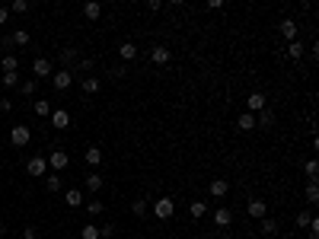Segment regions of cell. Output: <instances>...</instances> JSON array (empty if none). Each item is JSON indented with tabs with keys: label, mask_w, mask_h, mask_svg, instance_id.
Masks as SVG:
<instances>
[{
	"label": "cell",
	"mask_w": 319,
	"mask_h": 239,
	"mask_svg": "<svg viewBox=\"0 0 319 239\" xmlns=\"http://www.w3.org/2000/svg\"><path fill=\"white\" fill-rule=\"evenodd\" d=\"M150 210L160 217V220H169V217L176 214V204H173V198H157V201L150 204Z\"/></svg>",
	"instance_id": "obj_1"
},
{
	"label": "cell",
	"mask_w": 319,
	"mask_h": 239,
	"mask_svg": "<svg viewBox=\"0 0 319 239\" xmlns=\"http://www.w3.org/2000/svg\"><path fill=\"white\" fill-rule=\"evenodd\" d=\"M29 140H32L29 125H13V128H10V143H13V147H26Z\"/></svg>",
	"instance_id": "obj_2"
},
{
	"label": "cell",
	"mask_w": 319,
	"mask_h": 239,
	"mask_svg": "<svg viewBox=\"0 0 319 239\" xmlns=\"http://www.w3.org/2000/svg\"><path fill=\"white\" fill-rule=\"evenodd\" d=\"M51 83H54V90H58V93H64L67 86L73 83V73H71V70H64V67H61V70H54V73H51Z\"/></svg>",
	"instance_id": "obj_3"
},
{
	"label": "cell",
	"mask_w": 319,
	"mask_h": 239,
	"mask_svg": "<svg viewBox=\"0 0 319 239\" xmlns=\"http://www.w3.org/2000/svg\"><path fill=\"white\" fill-rule=\"evenodd\" d=\"M45 166H48V160H45V156H32V160L26 163V172H29L32 179H42V175H45Z\"/></svg>",
	"instance_id": "obj_4"
},
{
	"label": "cell",
	"mask_w": 319,
	"mask_h": 239,
	"mask_svg": "<svg viewBox=\"0 0 319 239\" xmlns=\"http://www.w3.org/2000/svg\"><path fill=\"white\" fill-rule=\"evenodd\" d=\"M48 166L54 169V172H61V169L71 166V156H67L64 150H54V153H48Z\"/></svg>",
	"instance_id": "obj_5"
},
{
	"label": "cell",
	"mask_w": 319,
	"mask_h": 239,
	"mask_svg": "<svg viewBox=\"0 0 319 239\" xmlns=\"http://www.w3.org/2000/svg\"><path fill=\"white\" fill-rule=\"evenodd\" d=\"M48 118H51V128H58V131H64V128L71 125V112H67V108H54Z\"/></svg>",
	"instance_id": "obj_6"
},
{
	"label": "cell",
	"mask_w": 319,
	"mask_h": 239,
	"mask_svg": "<svg viewBox=\"0 0 319 239\" xmlns=\"http://www.w3.org/2000/svg\"><path fill=\"white\" fill-rule=\"evenodd\" d=\"M246 112L249 115H255V112H262V108L268 105V99H265V93H249V99H246Z\"/></svg>",
	"instance_id": "obj_7"
},
{
	"label": "cell",
	"mask_w": 319,
	"mask_h": 239,
	"mask_svg": "<svg viewBox=\"0 0 319 239\" xmlns=\"http://www.w3.org/2000/svg\"><path fill=\"white\" fill-rule=\"evenodd\" d=\"M32 73H35V77H51L54 73V64L48 58H35L32 61Z\"/></svg>",
	"instance_id": "obj_8"
},
{
	"label": "cell",
	"mask_w": 319,
	"mask_h": 239,
	"mask_svg": "<svg viewBox=\"0 0 319 239\" xmlns=\"http://www.w3.org/2000/svg\"><path fill=\"white\" fill-rule=\"evenodd\" d=\"M246 210H249V217H255V220H262V217L268 214V204L262 201V198H252V201L246 204Z\"/></svg>",
	"instance_id": "obj_9"
},
{
	"label": "cell",
	"mask_w": 319,
	"mask_h": 239,
	"mask_svg": "<svg viewBox=\"0 0 319 239\" xmlns=\"http://www.w3.org/2000/svg\"><path fill=\"white\" fill-rule=\"evenodd\" d=\"M80 90H83L86 96H96L99 90H103V80H99V77H83V80H80Z\"/></svg>",
	"instance_id": "obj_10"
},
{
	"label": "cell",
	"mask_w": 319,
	"mask_h": 239,
	"mask_svg": "<svg viewBox=\"0 0 319 239\" xmlns=\"http://www.w3.org/2000/svg\"><path fill=\"white\" fill-rule=\"evenodd\" d=\"M214 223L227 230L230 223H233V210H230V207H217V210H214Z\"/></svg>",
	"instance_id": "obj_11"
},
{
	"label": "cell",
	"mask_w": 319,
	"mask_h": 239,
	"mask_svg": "<svg viewBox=\"0 0 319 239\" xmlns=\"http://www.w3.org/2000/svg\"><path fill=\"white\" fill-rule=\"evenodd\" d=\"M150 58H153V64H169V61H173V51H169L166 45H157L150 51Z\"/></svg>",
	"instance_id": "obj_12"
},
{
	"label": "cell",
	"mask_w": 319,
	"mask_h": 239,
	"mask_svg": "<svg viewBox=\"0 0 319 239\" xmlns=\"http://www.w3.org/2000/svg\"><path fill=\"white\" fill-rule=\"evenodd\" d=\"M271 125H275V112H271L268 105L262 108V112H255V128H271Z\"/></svg>",
	"instance_id": "obj_13"
},
{
	"label": "cell",
	"mask_w": 319,
	"mask_h": 239,
	"mask_svg": "<svg viewBox=\"0 0 319 239\" xmlns=\"http://www.w3.org/2000/svg\"><path fill=\"white\" fill-rule=\"evenodd\" d=\"M0 70H3V73H16V70H19V58H16V54H3V61H0Z\"/></svg>",
	"instance_id": "obj_14"
},
{
	"label": "cell",
	"mask_w": 319,
	"mask_h": 239,
	"mask_svg": "<svg viewBox=\"0 0 319 239\" xmlns=\"http://www.w3.org/2000/svg\"><path fill=\"white\" fill-rule=\"evenodd\" d=\"M83 160H86V166L99 169V163H103V150H99V147H90V150L83 153Z\"/></svg>",
	"instance_id": "obj_15"
},
{
	"label": "cell",
	"mask_w": 319,
	"mask_h": 239,
	"mask_svg": "<svg viewBox=\"0 0 319 239\" xmlns=\"http://www.w3.org/2000/svg\"><path fill=\"white\" fill-rule=\"evenodd\" d=\"M147 210H150V201H147V198H134L131 201V214L134 217H147Z\"/></svg>",
	"instance_id": "obj_16"
},
{
	"label": "cell",
	"mask_w": 319,
	"mask_h": 239,
	"mask_svg": "<svg viewBox=\"0 0 319 239\" xmlns=\"http://www.w3.org/2000/svg\"><path fill=\"white\" fill-rule=\"evenodd\" d=\"M118 54H121V61H134V58H138V45H134V42H121L118 45Z\"/></svg>",
	"instance_id": "obj_17"
},
{
	"label": "cell",
	"mask_w": 319,
	"mask_h": 239,
	"mask_svg": "<svg viewBox=\"0 0 319 239\" xmlns=\"http://www.w3.org/2000/svg\"><path fill=\"white\" fill-rule=\"evenodd\" d=\"M103 182H106V179H103V175L96 172V169H93V172L86 175V191H93V195H96V191L103 188Z\"/></svg>",
	"instance_id": "obj_18"
},
{
	"label": "cell",
	"mask_w": 319,
	"mask_h": 239,
	"mask_svg": "<svg viewBox=\"0 0 319 239\" xmlns=\"http://www.w3.org/2000/svg\"><path fill=\"white\" fill-rule=\"evenodd\" d=\"M83 16L86 19H99V16H103V3H96V0L83 3Z\"/></svg>",
	"instance_id": "obj_19"
},
{
	"label": "cell",
	"mask_w": 319,
	"mask_h": 239,
	"mask_svg": "<svg viewBox=\"0 0 319 239\" xmlns=\"http://www.w3.org/2000/svg\"><path fill=\"white\" fill-rule=\"evenodd\" d=\"M281 35L290 38V42H297V23L294 19H281Z\"/></svg>",
	"instance_id": "obj_20"
},
{
	"label": "cell",
	"mask_w": 319,
	"mask_h": 239,
	"mask_svg": "<svg viewBox=\"0 0 319 239\" xmlns=\"http://www.w3.org/2000/svg\"><path fill=\"white\" fill-rule=\"evenodd\" d=\"M58 61L64 64V70H67V64H73V61H77V48H61V51H58Z\"/></svg>",
	"instance_id": "obj_21"
},
{
	"label": "cell",
	"mask_w": 319,
	"mask_h": 239,
	"mask_svg": "<svg viewBox=\"0 0 319 239\" xmlns=\"http://www.w3.org/2000/svg\"><path fill=\"white\" fill-rule=\"evenodd\" d=\"M188 214H192L195 220H201V217L208 214V204H205V201H198V198H195V201L188 204Z\"/></svg>",
	"instance_id": "obj_22"
},
{
	"label": "cell",
	"mask_w": 319,
	"mask_h": 239,
	"mask_svg": "<svg viewBox=\"0 0 319 239\" xmlns=\"http://www.w3.org/2000/svg\"><path fill=\"white\" fill-rule=\"evenodd\" d=\"M32 112H35L38 118H48V115L54 112V108H51V102H48V99H38L35 105H32Z\"/></svg>",
	"instance_id": "obj_23"
},
{
	"label": "cell",
	"mask_w": 319,
	"mask_h": 239,
	"mask_svg": "<svg viewBox=\"0 0 319 239\" xmlns=\"http://www.w3.org/2000/svg\"><path fill=\"white\" fill-rule=\"evenodd\" d=\"M236 128H240V131H252V128H255V115L243 112L240 118H236Z\"/></svg>",
	"instance_id": "obj_24"
},
{
	"label": "cell",
	"mask_w": 319,
	"mask_h": 239,
	"mask_svg": "<svg viewBox=\"0 0 319 239\" xmlns=\"http://www.w3.org/2000/svg\"><path fill=\"white\" fill-rule=\"evenodd\" d=\"M64 201L71 204V207H80V204H83V191H80V188H67Z\"/></svg>",
	"instance_id": "obj_25"
},
{
	"label": "cell",
	"mask_w": 319,
	"mask_h": 239,
	"mask_svg": "<svg viewBox=\"0 0 319 239\" xmlns=\"http://www.w3.org/2000/svg\"><path fill=\"white\" fill-rule=\"evenodd\" d=\"M227 191H230V182H227V179H214V182H211V195H214V198H223Z\"/></svg>",
	"instance_id": "obj_26"
},
{
	"label": "cell",
	"mask_w": 319,
	"mask_h": 239,
	"mask_svg": "<svg viewBox=\"0 0 319 239\" xmlns=\"http://www.w3.org/2000/svg\"><path fill=\"white\" fill-rule=\"evenodd\" d=\"M13 45H19V48H26V45H29L32 42V35H29V32H26V29H16V32H13Z\"/></svg>",
	"instance_id": "obj_27"
},
{
	"label": "cell",
	"mask_w": 319,
	"mask_h": 239,
	"mask_svg": "<svg viewBox=\"0 0 319 239\" xmlns=\"http://www.w3.org/2000/svg\"><path fill=\"white\" fill-rule=\"evenodd\" d=\"M259 233H265V236H275V233H278V223L271 220V217H262V223H259Z\"/></svg>",
	"instance_id": "obj_28"
},
{
	"label": "cell",
	"mask_w": 319,
	"mask_h": 239,
	"mask_svg": "<svg viewBox=\"0 0 319 239\" xmlns=\"http://www.w3.org/2000/svg\"><path fill=\"white\" fill-rule=\"evenodd\" d=\"M83 207H86V214H93V217H99V214H103V210H106V204H103V201H99V198H93V201H86V204H83Z\"/></svg>",
	"instance_id": "obj_29"
},
{
	"label": "cell",
	"mask_w": 319,
	"mask_h": 239,
	"mask_svg": "<svg viewBox=\"0 0 319 239\" xmlns=\"http://www.w3.org/2000/svg\"><path fill=\"white\" fill-rule=\"evenodd\" d=\"M80 239H99V227H96V223H86V227H80Z\"/></svg>",
	"instance_id": "obj_30"
},
{
	"label": "cell",
	"mask_w": 319,
	"mask_h": 239,
	"mask_svg": "<svg viewBox=\"0 0 319 239\" xmlns=\"http://www.w3.org/2000/svg\"><path fill=\"white\" fill-rule=\"evenodd\" d=\"M303 172H307V179H310V182H316V179H319V163H316V160H307Z\"/></svg>",
	"instance_id": "obj_31"
},
{
	"label": "cell",
	"mask_w": 319,
	"mask_h": 239,
	"mask_svg": "<svg viewBox=\"0 0 319 239\" xmlns=\"http://www.w3.org/2000/svg\"><path fill=\"white\" fill-rule=\"evenodd\" d=\"M45 188H48V191H51V195H54V191H61V175H58V172H51V175H45Z\"/></svg>",
	"instance_id": "obj_32"
},
{
	"label": "cell",
	"mask_w": 319,
	"mask_h": 239,
	"mask_svg": "<svg viewBox=\"0 0 319 239\" xmlns=\"http://www.w3.org/2000/svg\"><path fill=\"white\" fill-rule=\"evenodd\" d=\"M287 58H290V61H300V58H303V45H300V42H290V45H287Z\"/></svg>",
	"instance_id": "obj_33"
},
{
	"label": "cell",
	"mask_w": 319,
	"mask_h": 239,
	"mask_svg": "<svg viewBox=\"0 0 319 239\" xmlns=\"http://www.w3.org/2000/svg\"><path fill=\"white\" fill-rule=\"evenodd\" d=\"M0 83H3L6 90H13V86H19V70H16V73H3V77H0Z\"/></svg>",
	"instance_id": "obj_34"
},
{
	"label": "cell",
	"mask_w": 319,
	"mask_h": 239,
	"mask_svg": "<svg viewBox=\"0 0 319 239\" xmlns=\"http://www.w3.org/2000/svg\"><path fill=\"white\" fill-rule=\"evenodd\" d=\"M310 220H313V214H310V210H300V214H297V230H307Z\"/></svg>",
	"instance_id": "obj_35"
},
{
	"label": "cell",
	"mask_w": 319,
	"mask_h": 239,
	"mask_svg": "<svg viewBox=\"0 0 319 239\" xmlns=\"http://www.w3.org/2000/svg\"><path fill=\"white\" fill-rule=\"evenodd\" d=\"M6 10H10V13H19V16H23V13L29 10V3H26V0H13V3L6 6Z\"/></svg>",
	"instance_id": "obj_36"
},
{
	"label": "cell",
	"mask_w": 319,
	"mask_h": 239,
	"mask_svg": "<svg viewBox=\"0 0 319 239\" xmlns=\"http://www.w3.org/2000/svg\"><path fill=\"white\" fill-rule=\"evenodd\" d=\"M35 90H38V83H35V80H26V83L19 86V93H23V96H35Z\"/></svg>",
	"instance_id": "obj_37"
},
{
	"label": "cell",
	"mask_w": 319,
	"mask_h": 239,
	"mask_svg": "<svg viewBox=\"0 0 319 239\" xmlns=\"http://www.w3.org/2000/svg\"><path fill=\"white\" fill-rule=\"evenodd\" d=\"M115 230H118L115 223H106V227H99V239H112V236H115Z\"/></svg>",
	"instance_id": "obj_38"
},
{
	"label": "cell",
	"mask_w": 319,
	"mask_h": 239,
	"mask_svg": "<svg viewBox=\"0 0 319 239\" xmlns=\"http://www.w3.org/2000/svg\"><path fill=\"white\" fill-rule=\"evenodd\" d=\"M307 201H310V204L319 201V188H316V182H310V185H307Z\"/></svg>",
	"instance_id": "obj_39"
},
{
	"label": "cell",
	"mask_w": 319,
	"mask_h": 239,
	"mask_svg": "<svg viewBox=\"0 0 319 239\" xmlns=\"http://www.w3.org/2000/svg\"><path fill=\"white\" fill-rule=\"evenodd\" d=\"M307 233H310V239H319V220H316V217H313V220H310Z\"/></svg>",
	"instance_id": "obj_40"
},
{
	"label": "cell",
	"mask_w": 319,
	"mask_h": 239,
	"mask_svg": "<svg viewBox=\"0 0 319 239\" xmlns=\"http://www.w3.org/2000/svg\"><path fill=\"white\" fill-rule=\"evenodd\" d=\"M112 77H115V80H125V77H128V67H125V64H121V67H115V70H112Z\"/></svg>",
	"instance_id": "obj_41"
},
{
	"label": "cell",
	"mask_w": 319,
	"mask_h": 239,
	"mask_svg": "<svg viewBox=\"0 0 319 239\" xmlns=\"http://www.w3.org/2000/svg\"><path fill=\"white\" fill-rule=\"evenodd\" d=\"M23 239H38V230L35 227H26L23 230Z\"/></svg>",
	"instance_id": "obj_42"
},
{
	"label": "cell",
	"mask_w": 319,
	"mask_h": 239,
	"mask_svg": "<svg viewBox=\"0 0 319 239\" xmlns=\"http://www.w3.org/2000/svg\"><path fill=\"white\" fill-rule=\"evenodd\" d=\"M147 10H150V13H160L163 3H160V0H150V3H147Z\"/></svg>",
	"instance_id": "obj_43"
},
{
	"label": "cell",
	"mask_w": 319,
	"mask_h": 239,
	"mask_svg": "<svg viewBox=\"0 0 319 239\" xmlns=\"http://www.w3.org/2000/svg\"><path fill=\"white\" fill-rule=\"evenodd\" d=\"M6 19H10V10H6V6H0V26H3Z\"/></svg>",
	"instance_id": "obj_44"
},
{
	"label": "cell",
	"mask_w": 319,
	"mask_h": 239,
	"mask_svg": "<svg viewBox=\"0 0 319 239\" xmlns=\"http://www.w3.org/2000/svg\"><path fill=\"white\" fill-rule=\"evenodd\" d=\"M3 233H6V227H3V223H0V236H3Z\"/></svg>",
	"instance_id": "obj_45"
},
{
	"label": "cell",
	"mask_w": 319,
	"mask_h": 239,
	"mask_svg": "<svg viewBox=\"0 0 319 239\" xmlns=\"http://www.w3.org/2000/svg\"><path fill=\"white\" fill-rule=\"evenodd\" d=\"M0 115H3V102H0Z\"/></svg>",
	"instance_id": "obj_46"
},
{
	"label": "cell",
	"mask_w": 319,
	"mask_h": 239,
	"mask_svg": "<svg viewBox=\"0 0 319 239\" xmlns=\"http://www.w3.org/2000/svg\"><path fill=\"white\" fill-rule=\"evenodd\" d=\"M284 239H297V236H284Z\"/></svg>",
	"instance_id": "obj_47"
}]
</instances>
